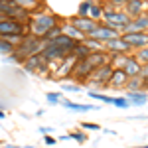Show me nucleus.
<instances>
[{
    "label": "nucleus",
    "mask_w": 148,
    "mask_h": 148,
    "mask_svg": "<svg viewBox=\"0 0 148 148\" xmlns=\"http://www.w3.org/2000/svg\"><path fill=\"white\" fill-rule=\"evenodd\" d=\"M136 32H148V14H142L138 18H132L123 34H136Z\"/></svg>",
    "instance_id": "11"
},
{
    "label": "nucleus",
    "mask_w": 148,
    "mask_h": 148,
    "mask_svg": "<svg viewBox=\"0 0 148 148\" xmlns=\"http://www.w3.org/2000/svg\"><path fill=\"white\" fill-rule=\"evenodd\" d=\"M138 148H148V144H138Z\"/></svg>",
    "instance_id": "36"
},
{
    "label": "nucleus",
    "mask_w": 148,
    "mask_h": 148,
    "mask_svg": "<svg viewBox=\"0 0 148 148\" xmlns=\"http://www.w3.org/2000/svg\"><path fill=\"white\" fill-rule=\"evenodd\" d=\"M4 119H6V111H2V109H0V121H4Z\"/></svg>",
    "instance_id": "34"
},
{
    "label": "nucleus",
    "mask_w": 148,
    "mask_h": 148,
    "mask_svg": "<svg viewBox=\"0 0 148 148\" xmlns=\"http://www.w3.org/2000/svg\"><path fill=\"white\" fill-rule=\"evenodd\" d=\"M46 101L49 103V105H61L63 97H61V93H57V91H47L46 93Z\"/></svg>",
    "instance_id": "24"
},
{
    "label": "nucleus",
    "mask_w": 148,
    "mask_h": 148,
    "mask_svg": "<svg viewBox=\"0 0 148 148\" xmlns=\"http://www.w3.org/2000/svg\"><path fill=\"white\" fill-rule=\"evenodd\" d=\"M57 142H59V140H57L56 136H51V134H49V136H44V144H46V146H56Z\"/></svg>",
    "instance_id": "30"
},
{
    "label": "nucleus",
    "mask_w": 148,
    "mask_h": 148,
    "mask_svg": "<svg viewBox=\"0 0 148 148\" xmlns=\"http://www.w3.org/2000/svg\"><path fill=\"white\" fill-rule=\"evenodd\" d=\"M128 79L130 77L125 73V69H114L113 77L109 81V87L114 89V91H123V89H126V85H128Z\"/></svg>",
    "instance_id": "10"
},
{
    "label": "nucleus",
    "mask_w": 148,
    "mask_h": 148,
    "mask_svg": "<svg viewBox=\"0 0 148 148\" xmlns=\"http://www.w3.org/2000/svg\"><path fill=\"white\" fill-rule=\"evenodd\" d=\"M105 51L111 53V56H116V53H126V56H130V53H134V49L128 46L123 38H116V40L107 42V44H105Z\"/></svg>",
    "instance_id": "8"
},
{
    "label": "nucleus",
    "mask_w": 148,
    "mask_h": 148,
    "mask_svg": "<svg viewBox=\"0 0 148 148\" xmlns=\"http://www.w3.org/2000/svg\"><path fill=\"white\" fill-rule=\"evenodd\" d=\"M134 56H136V59L140 61V63H142V65H146V63H148V47L134 51Z\"/></svg>",
    "instance_id": "28"
},
{
    "label": "nucleus",
    "mask_w": 148,
    "mask_h": 148,
    "mask_svg": "<svg viewBox=\"0 0 148 148\" xmlns=\"http://www.w3.org/2000/svg\"><path fill=\"white\" fill-rule=\"evenodd\" d=\"M138 91H146V87H144V79H142V77H132V79H128L126 93H138Z\"/></svg>",
    "instance_id": "17"
},
{
    "label": "nucleus",
    "mask_w": 148,
    "mask_h": 148,
    "mask_svg": "<svg viewBox=\"0 0 148 148\" xmlns=\"http://www.w3.org/2000/svg\"><path fill=\"white\" fill-rule=\"evenodd\" d=\"M61 107H65L67 111H77V113H91V111L97 109V107L91 105V103H73V101H69L67 97H63Z\"/></svg>",
    "instance_id": "13"
},
{
    "label": "nucleus",
    "mask_w": 148,
    "mask_h": 148,
    "mask_svg": "<svg viewBox=\"0 0 148 148\" xmlns=\"http://www.w3.org/2000/svg\"><path fill=\"white\" fill-rule=\"evenodd\" d=\"M128 46L132 47L134 51L148 47V32H136V34H123L121 36Z\"/></svg>",
    "instance_id": "7"
},
{
    "label": "nucleus",
    "mask_w": 148,
    "mask_h": 148,
    "mask_svg": "<svg viewBox=\"0 0 148 148\" xmlns=\"http://www.w3.org/2000/svg\"><path fill=\"white\" fill-rule=\"evenodd\" d=\"M4 20H8V18H6V16H4V14L0 12V22H4Z\"/></svg>",
    "instance_id": "35"
},
{
    "label": "nucleus",
    "mask_w": 148,
    "mask_h": 148,
    "mask_svg": "<svg viewBox=\"0 0 148 148\" xmlns=\"http://www.w3.org/2000/svg\"><path fill=\"white\" fill-rule=\"evenodd\" d=\"M81 128H85V130H101V125H97V123H81Z\"/></svg>",
    "instance_id": "29"
},
{
    "label": "nucleus",
    "mask_w": 148,
    "mask_h": 148,
    "mask_svg": "<svg viewBox=\"0 0 148 148\" xmlns=\"http://www.w3.org/2000/svg\"><path fill=\"white\" fill-rule=\"evenodd\" d=\"M125 12L130 18H138L142 14H148V2H144V0H126Z\"/></svg>",
    "instance_id": "9"
},
{
    "label": "nucleus",
    "mask_w": 148,
    "mask_h": 148,
    "mask_svg": "<svg viewBox=\"0 0 148 148\" xmlns=\"http://www.w3.org/2000/svg\"><path fill=\"white\" fill-rule=\"evenodd\" d=\"M69 24L75 26L83 36H91L93 32H95V28L99 26L97 22H93L91 18H81V16H77V14H75V16H69Z\"/></svg>",
    "instance_id": "4"
},
{
    "label": "nucleus",
    "mask_w": 148,
    "mask_h": 148,
    "mask_svg": "<svg viewBox=\"0 0 148 148\" xmlns=\"http://www.w3.org/2000/svg\"><path fill=\"white\" fill-rule=\"evenodd\" d=\"M130 16L126 14L125 10H113V8H109L107 4H105V16H103V24H107L109 28H113L116 32H125L126 26L130 24Z\"/></svg>",
    "instance_id": "2"
},
{
    "label": "nucleus",
    "mask_w": 148,
    "mask_h": 148,
    "mask_svg": "<svg viewBox=\"0 0 148 148\" xmlns=\"http://www.w3.org/2000/svg\"><path fill=\"white\" fill-rule=\"evenodd\" d=\"M44 113H46L44 109H38V111H36V116H44Z\"/></svg>",
    "instance_id": "33"
},
{
    "label": "nucleus",
    "mask_w": 148,
    "mask_h": 148,
    "mask_svg": "<svg viewBox=\"0 0 148 148\" xmlns=\"http://www.w3.org/2000/svg\"><path fill=\"white\" fill-rule=\"evenodd\" d=\"M126 59H128V56H126V53H116V56H111V67H113V69H125Z\"/></svg>",
    "instance_id": "20"
},
{
    "label": "nucleus",
    "mask_w": 148,
    "mask_h": 148,
    "mask_svg": "<svg viewBox=\"0 0 148 148\" xmlns=\"http://www.w3.org/2000/svg\"><path fill=\"white\" fill-rule=\"evenodd\" d=\"M2 148H36L32 144H4Z\"/></svg>",
    "instance_id": "32"
},
{
    "label": "nucleus",
    "mask_w": 148,
    "mask_h": 148,
    "mask_svg": "<svg viewBox=\"0 0 148 148\" xmlns=\"http://www.w3.org/2000/svg\"><path fill=\"white\" fill-rule=\"evenodd\" d=\"M93 71L95 69L83 59V61H77V65H75V71H73V75H71V79L69 81H77V85H83V83H87L89 77L93 75Z\"/></svg>",
    "instance_id": "6"
},
{
    "label": "nucleus",
    "mask_w": 148,
    "mask_h": 148,
    "mask_svg": "<svg viewBox=\"0 0 148 148\" xmlns=\"http://www.w3.org/2000/svg\"><path fill=\"white\" fill-rule=\"evenodd\" d=\"M91 56V49L85 46L83 42H79L77 46H75V49H73V57H77L79 61H83V59H87V57Z\"/></svg>",
    "instance_id": "19"
},
{
    "label": "nucleus",
    "mask_w": 148,
    "mask_h": 148,
    "mask_svg": "<svg viewBox=\"0 0 148 148\" xmlns=\"http://www.w3.org/2000/svg\"><path fill=\"white\" fill-rule=\"evenodd\" d=\"M4 36H30V26L20 24L16 20H4L0 22V38Z\"/></svg>",
    "instance_id": "3"
},
{
    "label": "nucleus",
    "mask_w": 148,
    "mask_h": 148,
    "mask_svg": "<svg viewBox=\"0 0 148 148\" xmlns=\"http://www.w3.org/2000/svg\"><path fill=\"white\" fill-rule=\"evenodd\" d=\"M142 67H144V65H142V63L136 59V56H134V53H130V56H128V59H126L125 73L130 77V79H132V77H140V75H142Z\"/></svg>",
    "instance_id": "12"
},
{
    "label": "nucleus",
    "mask_w": 148,
    "mask_h": 148,
    "mask_svg": "<svg viewBox=\"0 0 148 148\" xmlns=\"http://www.w3.org/2000/svg\"><path fill=\"white\" fill-rule=\"evenodd\" d=\"M16 51V47L14 46H10L4 38H0V56H4V57H10L12 53Z\"/></svg>",
    "instance_id": "23"
},
{
    "label": "nucleus",
    "mask_w": 148,
    "mask_h": 148,
    "mask_svg": "<svg viewBox=\"0 0 148 148\" xmlns=\"http://www.w3.org/2000/svg\"><path fill=\"white\" fill-rule=\"evenodd\" d=\"M63 34L67 36V38H71V40H75V42H83L87 38V36H83L75 26H71L69 22H63Z\"/></svg>",
    "instance_id": "16"
},
{
    "label": "nucleus",
    "mask_w": 148,
    "mask_h": 148,
    "mask_svg": "<svg viewBox=\"0 0 148 148\" xmlns=\"http://www.w3.org/2000/svg\"><path fill=\"white\" fill-rule=\"evenodd\" d=\"M38 130H40V134H44V136H49V134H51V130H53V128H51V126H40V128H38Z\"/></svg>",
    "instance_id": "31"
},
{
    "label": "nucleus",
    "mask_w": 148,
    "mask_h": 148,
    "mask_svg": "<svg viewBox=\"0 0 148 148\" xmlns=\"http://www.w3.org/2000/svg\"><path fill=\"white\" fill-rule=\"evenodd\" d=\"M121 32H116V30H113V28H109L107 24H99L97 28H95V32H93L89 38H95V40H99V42H103V44H107V42H111V40H116V38H121Z\"/></svg>",
    "instance_id": "5"
},
{
    "label": "nucleus",
    "mask_w": 148,
    "mask_h": 148,
    "mask_svg": "<svg viewBox=\"0 0 148 148\" xmlns=\"http://www.w3.org/2000/svg\"><path fill=\"white\" fill-rule=\"evenodd\" d=\"M128 103H130V107H144L148 103V93L146 91H138V93H126L125 95Z\"/></svg>",
    "instance_id": "14"
},
{
    "label": "nucleus",
    "mask_w": 148,
    "mask_h": 148,
    "mask_svg": "<svg viewBox=\"0 0 148 148\" xmlns=\"http://www.w3.org/2000/svg\"><path fill=\"white\" fill-rule=\"evenodd\" d=\"M103 16H105V2H95L93 0V6H91V12H89V18L93 22L101 24L103 22Z\"/></svg>",
    "instance_id": "15"
},
{
    "label": "nucleus",
    "mask_w": 148,
    "mask_h": 148,
    "mask_svg": "<svg viewBox=\"0 0 148 148\" xmlns=\"http://www.w3.org/2000/svg\"><path fill=\"white\" fill-rule=\"evenodd\" d=\"M87 95H89V99L99 101V103H105V105H113V99H114V97H109V95L99 93V91H87Z\"/></svg>",
    "instance_id": "21"
},
{
    "label": "nucleus",
    "mask_w": 148,
    "mask_h": 148,
    "mask_svg": "<svg viewBox=\"0 0 148 148\" xmlns=\"http://www.w3.org/2000/svg\"><path fill=\"white\" fill-rule=\"evenodd\" d=\"M69 138L75 140L77 144H85V142H87V134H85L83 130H71V132H69Z\"/></svg>",
    "instance_id": "25"
},
{
    "label": "nucleus",
    "mask_w": 148,
    "mask_h": 148,
    "mask_svg": "<svg viewBox=\"0 0 148 148\" xmlns=\"http://www.w3.org/2000/svg\"><path fill=\"white\" fill-rule=\"evenodd\" d=\"M57 24H61V18H59L57 14L46 12V10L36 12V14H32V20H30V34L42 40L53 26H57Z\"/></svg>",
    "instance_id": "1"
},
{
    "label": "nucleus",
    "mask_w": 148,
    "mask_h": 148,
    "mask_svg": "<svg viewBox=\"0 0 148 148\" xmlns=\"http://www.w3.org/2000/svg\"><path fill=\"white\" fill-rule=\"evenodd\" d=\"M83 44H85V46L91 49V53L105 51V44H103V42H99V40H95V38H89V36H87V38L83 40Z\"/></svg>",
    "instance_id": "18"
},
{
    "label": "nucleus",
    "mask_w": 148,
    "mask_h": 148,
    "mask_svg": "<svg viewBox=\"0 0 148 148\" xmlns=\"http://www.w3.org/2000/svg\"><path fill=\"white\" fill-rule=\"evenodd\" d=\"M91 6H93V0H83V2H79V4H77V16H81V18H89Z\"/></svg>",
    "instance_id": "22"
},
{
    "label": "nucleus",
    "mask_w": 148,
    "mask_h": 148,
    "mask_svg": "<svg viewBox=\"0 0 148 148\" xmlns=\"http://www.w3.org/2000/svg\"><path fill=\"white\" fill-rule=\"evenodd\" d=\"M83 89V85H77V83H67V81H63L61 83V91H67V93H81Z\"/></svg>",
    "instance_id": "26"
},
{
    "label": "nucleus",
    "mask_w": 148,
    "mask_h": 148,
    "mask_svg": "<svg viewBox=\"0 0 148 148\" xmlns=\"http://www.w3.org/2000/svg\"><path fill=\"white\" fill-rule=\"evenodd\" d=\"M113 107H116V109H128L130 103H128L126 97H114L113 99Z\"/></svg>",
    "instance_id": "27"
}]
</instances>
